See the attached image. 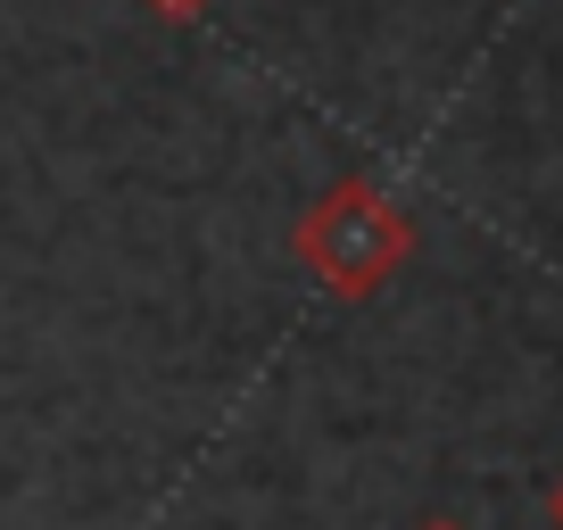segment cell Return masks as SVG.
<instances>
[{
	"instance_id": "1",
	"label": "cell",
	"mask_w": 563,
	"mask_h": 530,
	"mask_svg": "<svg viewBox=\"0 0 563 530\" xmlns=\"http://www.w3.org/2000/svg\"><path fill=\"white\" fill-rule=\"evenodd\" d=\"M290 257H299L332 299L356 307V299H373V290H389V274L415 257V216L373 175H340L332 191L290 224Z\"/></svg>"
},
{
	"instance_id": "2",
	"label": "cell",
	"mask_w": 563,
	"mask_h": 530,
	"mask_svg": "<svg viewBox=\"0 0 563 530\" xmlns=\"http://www.w3.org/2000/svg\"><path fill=\"white\" fill-rule=\"evenodd\" d=\"M150 9H158V18H166V25H191V18H208L216 0H150Z\"/></svg>"
},
{
	"instance_id": "3",
	"label": "cell",
	"mask_w": 563,
	"mask_h": 530,
	"mask_svg": "<svg viewBox=\"0 0 563 530\" xmlns=\"http://www.w3.org/2000/svg\"><path fill=\"white\" fill-rule=\"evenodd\" d=\"M547 522L563 530V481H555V489H547Z\"/></svg>"
},
{
	"instance_id": "4",
	"label": "cell",
	"mask_w": 563,
	"mask_h": 530,
	"mask_svg": "<svg viewBox=\"0 0 563 530\" xmlns=\"http://www.w3.org/2000/svg\"><path fill=\"white\" fill-rule=\"evenodd\" d=\"M415 530H464V522H448V514H431V522H415Z\"/></svg>"
}]
</instances>
